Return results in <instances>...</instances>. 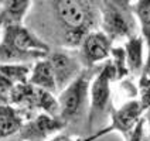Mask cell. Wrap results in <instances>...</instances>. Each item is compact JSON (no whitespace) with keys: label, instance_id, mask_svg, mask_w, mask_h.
<instances>
[{"label":"cell","instance_id":"1","mask_svg":"<svg viewBox=\"0 0 150 141\" xmlns=\"http://www.w3.org/2000/svg\"><path fill=\"white\" fill-rule=\"evenodd\" d=\"M50 47L21 24L4 25L0 64H30L45 58Z\"/></svg>","mask_w":150,"mask_h":141},{"label":"cell","instance_id":"2","mask_svg":"<svg viewBox=\"0 0 150 141\" xmlns=\"http://www.w3.org/2000/svg\"><path fill=\"white\" fill-rule=\"evenodd\" d=\"M55 14L64 25V42L69 48L81 45L88 28L91 16L86 7V0H54Z\"/></svg>","mask_w":150,"mask_h":141},{"label":"cell","instance_id":"3","mask_svg":"<svg viewBox=\"0 0 150 141\" xmlns=\"http://www.w3.org/2000/svg\"><path fill=\"white\" fill-rule=\"evenodd\" d=\"M103 33L112 41L136 35V16L129 0H100Z\"/></svg>","mask_w":150,"mask_h":141},{"label":"cell","instance_id":"4","mask_svg":"<svg viewBox=\"0 0 150 141\" xmlns=\"http://www.w3.org/2000/svg\"><path fill=\"white\" fill-rule=\"evenodd\" d=\"M95 74V67L83 68L78 76L61 90L58 99L61 119L67 124L81 116L82 110L86 106V102L89 99V88Z\"/></svg>","mask_w":150,"mask_h":141},{"label":"cell","instance_id":"5","mask_svg":"<svg viewBox=\"0 0 150 141\" xmlns=\"http://www.w3.org/2000/svg\"><path fill=\"white\" fill-rule=\"evenodd\" d=\"M116 79V69L112 61L106 62L98 69L89 88V124H92L95 114L102 113L110 100V83Z\"/></svg>","mask_w":150,"mask_h":141},{"label":"cell","instance_id":"6","mask_svg":"<svg viewBox=\"0 0 150 141\" xmlns=\"http://www.w3.org/2000/svg\"><path fill=\"white\" fill-rule=\"evenodd\" d=\"M143 109L142 103L137 100H129L125 105H122L119 109H113L112 114H110V126L108 128H103L102 131L96 134L95 137H91L85 141H93L95 138L100 137L102 134L109 133V131H119L125 137V140L129 138V135L134 128V126L137 124V121L143 117Z\"/></svg>","mask_w":150,"mask_h":141},{"label":"cell","instance_id":"7","mask_svg":"<svg viewBox=\"0 0 150 141\" xmlns=\"http://www.w3.org/2000/svg\"><path fill=\"white\" fill-rule=\"evenodd\" d=\"M65 126L67 123L61 117L41 113L24 123L18 133L20 138L24 141H45L50 135L64 130Z\"/></svg>","mask_w":150,"mask_h":141},{"label":"cell","instance_id":"8","mask_svg":"<svg viewBox=\"0 0 150 141\" xmlns=\"http://www.w3.org/2000/svg\"><path fill=\"white\" fill-rule=\"evenodd\" d=\"M112 40L103 31L88 33L81 42V58L86 67H95L108 59L112 52Z\"/></svg>","mask_w":150,"mask_h":141},{"label":"cell","instance_id":"9","mask_svg":"<svg viewBox=\"0 0 150 141\" xmlns=\"http://www.w3.org/2000/svg\"><path fill=\"white\" fill-rule=\"evenodd\" d=\"M47 59L52 67L57 86L61 90L83 69L81 61L65 51H51L47 54Z\"/></svg>","mask_w":150,"mask_h":141},{"label":"cell","instance_id":"10","mask_svg":"<svg viewBox=\"0 0 150 141\" xmlns=\"http://www.w3.org/2000/svg\"><path fill=\"white\" fill-rule=\"evenodd\" d=\"M28 82L34 85L35 88H38V89H44V90H48L51 93L58 90L55 75H54L52 67H51L50 61L47 59V57L34 64Z\"/></svg>","mask_w":150,"mask_h":141},{"label":"cell","instance_id":"11","mask_svg":"<svg viewBox=\"0 0 150 141\" xmlns=\"http://www.w3.org/2000/svg\"><path fill=\"white\" fill-rule=\"evenodd\" d=\"M31 0H0V25L21 24Z\"/></svg>","mask_w":150,"mask_h":141},{"label":"cell","instance_id":"12","mask_svg":"<svg viewBox=\"0 0 150 141\" xmlns=\"http://www.w3.org/2000/svg\"><path fill=\"white\" fill-rule=\"evenodd\" d=\"M144 40L142 35H133L127 38L125 44V52H126V61H127V68L130 75H142L144 61H143V48H144Z\"/></svg>","mask_w":150,"mask_h":141},{"label":"cell","instance_id":"13","mask_svg":"<svg viewBox=\"0 0 150 141\" xmlns=\"http://www.w3.org/2000/svg\"><path fill=\"white\" fill-rule=\"evenodd\" d=\"M24 124L21 113L11 105L0 103V140L18 133Z\"/></svg>","mask_w":150,"mask_h":141},{"label":"cell","instance_id":"14","mask_svg":"<svg viewBox=\"0 0 150 141\" xmlns=\"http://www.w3.org/2000/svg\"><path fill=\"white\" fill-rule=\"evenodd\" d=\"M133 13L140 27V35L144 40L146 47L150 48V0H136Z\"/></svg>","mask_w":150,"mask_h":141},{"label":"cell","instance_id":"15","mask_svg":"<svg viewBox=\"0 0 150 141\" xmlns=\"http://www.w3.org/2000/svg\"><path fill=\"white\" fill-rule=\"evenodd\" d=\"M0 72L17 85L30 81L31 69L27 64H0Z\"/></svg>","mask_w":150,"mask_h":141},{"label":"cell","instance_id":"16","mask_svg":"<svg viewBox=\"0 0 150 141\" xmlns=\"http://www.w3.org/2000/svg\"><path fill=\"white\" fill-rule=\"evenodd\" d=\"M112 64L113 67L116 69V79H125L129 74V68H127V61H126V52H125V48L122 47H115L112 48Z\"/></svg>","mask_w":150,"mask_h":141},{"label":"cell","instance_id":"17","mask_svg":"<svg viewBox=\"0 0 150 141\" xmlns=\"http://www.w3.org/2000/svg\"><path fill=\"white\" fill-rule=\"evenodd\" d=\"M16 83L0 72V103L10 105V93Z\"/></svg>","mask_w":150,"mask_h":141},{"label":"cell","instance_id":"18","mask_svg":"<svg viewBox=\"0 0 150 141\" xmlns=\"http://www.w3.org/2000/svg\"><path fill=\"white\" fill-rule=\"evenodd\" d=\"M144 124H146V119L142 117L137 121V124L134 126V128L132 130V133L126 141H149V135H146Z\"/></svg>","mask_w":150,"mask_h":141},{"label":"cell","instance_id":"19","mask_svg":"<svg viewBox=\"0 0 150 141\" xmlns=\"http://www.w3.org/2000/svg\"><path fill=\"white\" fill-rule=\"evenodd\" d=\"M142 75L150 79V48H149V54H147V59H146V62H144V67H143Z\"/></svg>","mask_w":150,"mask_h":141},{"label":"cell","instance_id":"20","mask_svg":"<svg viewBox=\"0 0 150 141\" xmlns=\"http://www.w3.org/2000/svg\"><path fill=\"white\" fill-rule=\"evenodd\" d=\"M47 141H76V140H74L72 137H69L67 134H58V135H54L52 138H50Z\"/></svg>","mask_w":150,"mask_h":141},{"label":"cell","instance_id":"21","mask_svg":"<svg viewBox=\"0 0 150 141\" xmlns=\"http://www.w3.org/2000/svg\"><path fill=\"white\" fill-rule=\"evenodd\" d=\"M147 123H149V141H150V109H149V116H147Z\"/></svg>","mask_w":150,"mask_h":141},{"label":"cell","instance_id":"22","mask_svg":"<svg viewBox=\"0 0 150 141\" xmlns=\"http://www.w3.org/2000/svg\"><path fill=\"white\" fill-rule=\"evenodd\" d=\"M14 141H24V140H21V138H20V140H14Z\"/></svg>","mask_w":150,"mask_h":141},{"label":"cell","instance_id":"23","mask_svg":"<svg viewBox=\"0 0 150 141\" xmlns=\"http://www.w3.org/2000/svg\"><path fill=\"white\" fill-rule=\"evenodd\" d=\"M129 1H130V0H129Z\"/></svg>","mask_w":150,"mask_h":141}]
</instances>
